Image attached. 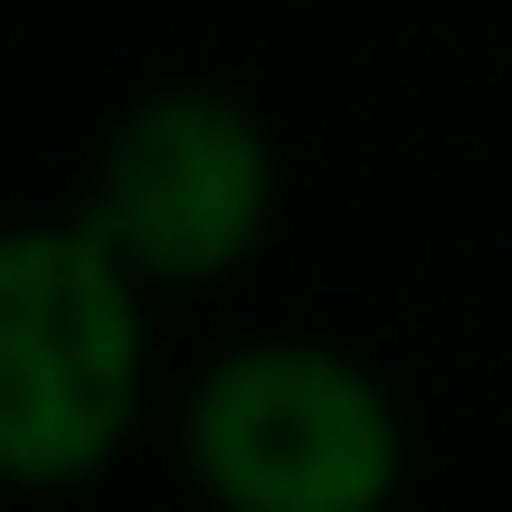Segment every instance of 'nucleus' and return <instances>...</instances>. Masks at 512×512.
I'll return each mask as SVG.
<instances>
[{
  "label": "nucleus",
  "instance_id": "f257e3e1",
  "mask_svg": "<svg viewBox=\"0 0 512 512\" xmlns=\"http://www.w3.org/2000/svg\"><path fill=\"white\" fill-rule=\"evenodd\" d=\"M152 408V285L76 209L0 238V475L86 494Z\"/></svg>",
  "mask_w": 512,
  "mask_h": 512
},
{
  "label": "nucleus",
  "instance_id": "f03ea898",
  "mask_svg": "<svg viewBox=\"0 0 512 512\" xmlns=\"http://www.w3.org/2000/svg\"><path fill=\"white\" fill-rule=\"evenodd\" d=\"M171 446L209 512H389L408 484L399 389L313 332L209 351L181 389Z\"/></svg>",
  "mask_w": 512,
  "mask_h": 512
},
{
  "label": "nucleus",
  "instance_id": "7ed1b4c3",
  "mask_svg": "<svg viewBox=\"0 0 512 512\" xmlns=\"http://www.w3.org/2000/svg\"><path fill=\"white\" fill-rule=\"evenodd\" d=\"M275 209H285V162L266 114L200 76L133 95L76 190V219L152 294H200L247 275L275 238Z\"/></svg>",
  "mask_w": 512,
  "mask_h": 512
}]
</instances>
